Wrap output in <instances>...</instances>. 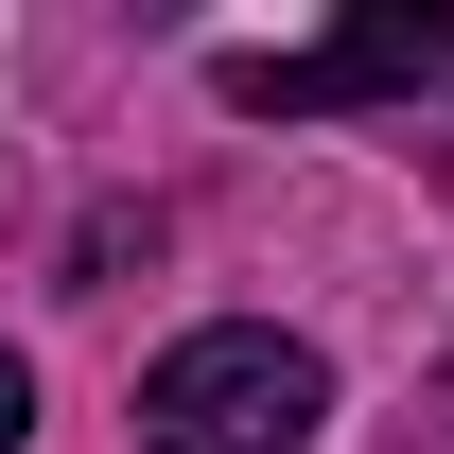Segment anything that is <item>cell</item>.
<instances>
[{
  "label": "cell",
  "instance_id": "1",
  "mask_svg": "<svg viewBox=\"0 0 454 454\" xmlns=\"http://www.w3.org/2000/svg\"><path fill=\"white\" fill-rule=\"evenodd\" d=\"M333 419V367L262 315H227V333H175L140 367V454H297Z\"/></svg>",
  "mask_w": 454,
  "mask_h": 454
},
{
  "label": "cell",
  "instance_id": "3",
  "mask_svg": "<svg viewBox=\"0 0 454 454\" xmlns=\"http://www.w3.org/2000/svg\"><path fill=\"white\" fill-rule=\"evenodd\" d=\"M35 437V367H18V349H0V454Z\"/></svg>",
  "mask_w": 454,
  "mask_h": 454
},
{
  "label": "cell",
  "instance_id": "2",
  "mask_svg": "<svg viewBox=\"0 0 454 454\" xmlns=\"http://www.w3.org/2000/svg\"><path fill=\"white\" fill-rule=\"evenodd\" d=\"M419 70H454V18H437V0H385V18L297 35V53H227V106L315 122V106H385V88H419Z\"/></svg>",
  "mask_w": 454,
  "mask_h": 454
}]
</instances>
